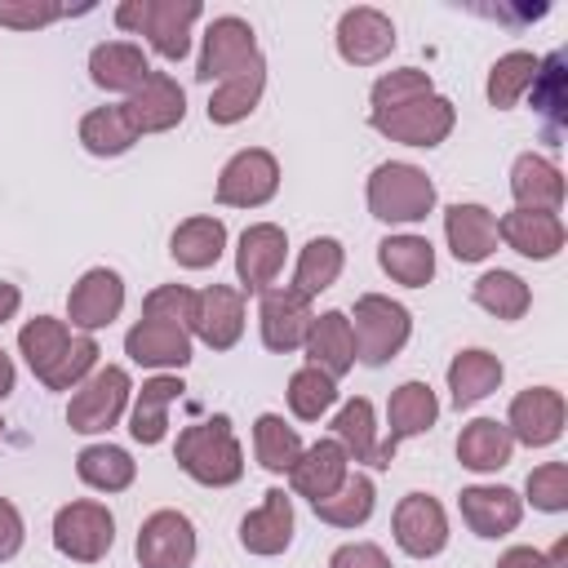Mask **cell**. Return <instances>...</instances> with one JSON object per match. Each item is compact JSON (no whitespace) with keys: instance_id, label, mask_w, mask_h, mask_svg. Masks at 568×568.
I'll use <instances>...</instances> for the list:
<instances>
[{"instance_id":"4dcf8cb0","label":"cell","mask_w":568,"mask_h":568,"mask_svg":"<svg viewBox=\"0 0 568 568\" xmlns=\"http://www.w3.org/2000/svg\"><path fill=\"white\" fill-rule=\"evenodd\" d=\"M377 266H382L395 284L422 288V284H430V275H435V248H430L426 235H386V240L377 244Z\"/></svg>"},{"instance_id":"d4e9b609","label":"cell","mask_w":568,"mask_h":568,"mask_svg":"<svg viewBox=\"0 0 568 568\" xmlns=\"http://www.w3.org/2000/svg\"><path fill=\"white\" fill-rule=\"evenodd\" d=\"M306 364H315L320 373H328L333 382L346 377L355 368V337H351V320L346 311H324L311 320V333L302 342Z\"/></svg>"},{"instance_id":"9c48e42d","label":"cell","mask_w":568,"mask_h":568,"mask_svg":"<svg viewBox=\"0 0 568 568\" xmlns=\"http://www.w3.org/2000/svg\"><path fill=\"white\" fill-rule=\"evenodd\" d=\"M120 111H124V120H129V129L142 138V133H169V129H178L182 124V115H186V93H182V84L169 75V71H151L124 102H120Z\"/></svg>"},{"instance_id":"c3c4849f","label":"cell","mask_w":568,"mask_h":568,"mask_svg":"<svg viewBox=\"0 0 568 568\" xmlns=\"http://www.w3.org/2000/svg\"><path fill=\"white\" fill-rule=\"evenodd\" d=\"M191 315H195V293L186 284H160L142 297V320H164L191 333Z\"/></svg>"},{"instance_id":"277c9868","label":"cell","mask_w":568,"mask_h":568,"mask_svg":"<svg viewBox=\"0 0 568 568\" xmlns=\"http://www.w3.org/2000/svg\"><path fill=\"white\" fill-rule=\"evenodd\" d=\"M129 390H133V382H129V373H124L120 364L93 368V373L75 386V395H71V404H67V426L80 430V435L111 430V426L124 417V408H129Z\"/></svg>"},{"instance_id":"ee69618b","label":"cell","mask_w":568,"mask_h":568,"mask_svg":"<svg viewBox=\"0 0 568 568\" xmlns=\"http://www.w3.org/2000/svg\"><path fill=\"white\" fill-rule=\"evenodd\" d=\"M333 404H337V382L328 373H320L315 364H306L288 377V408L297 422H320Z\"/></svg>"},{"instance_id":"e0dca14e","label":"cell","mask_w":568,"mask_h":568,"mask_svg":"<svg viewBox=\"0 0 568 568\" xmlns=\"http://www.w3.org/2000/svg\"><path fill=\"white\" fill-rule=\"evenodd\" d=\"M191 333L209 346V351H231L244 333V293L231 284H209L195 293V315H191Z\"/></svg>"},{"instance_id":"f6af8a7d","label":"cell","mask_w":568,"mask_h":568,"mask_svg":"<svg viewBox=\"0 0 568 568\" xmlns=\"http://www.w3.org/2000/svg\"><path fill=\"white\" fill-rule=\"evenodd\" d=\"M564 53L537 58V75H532V111H541L555 129L568 120V71H564Z\"/></svg>"},{"instance_id":"8d00e7d4","label":"cell","mask_w":568,"mask_h":568,"mask_svg":"<svg viewBox=\"0 0 568 568\" xmlns=\"http://www.w3.org/2000/svg\"><path fill=\"white\" fill-rule=\"evenodd\" d=\"M373 501H377L373 479H368L364 470H351V475L337 484V493H328L324 501H311V506H315V515H320L324 524H333V528H359V524L373 515Z\"/></svg>"},{"instance_id":"f35d334b","label":"cell","mask_w":568,"mask_h":568,"mask_svg":"<svg viewBox=\"0 0 568 568\" xmlns=\"http://www.w3.org/2000/svg\"><path fill=\"white\" fill-rule=\"evenodd\" d=\"M470 297H475V306H484L497 320H519L532 306V293L515 271H484L470 284Z\"/></svg>"},{"instance_id":"ab89813d","label":"cell","mask_w":568,"mask_h":568,"mask_svg":"<svg viewBox=\"0 0 568 568\" xmlns=\"http://www.w3.org/2000/svg\"><path fill=\"white\" fill-rule=\"evenodd\" d=\"M253 453H257V462L271 475H288L293 462L302 457V439H297V430L280 413H262L253 422Z\"/></svg>"},{"instance_id":"6da1fadb","label":"cell","mask_w":568,"mask_h":568,"mask_svg":"<svg viewBox=\"0 0 568 568\" xmlns=\"http://www.w3.org/2000/svg\"><path fill=\"white\" fill-rule=\"evenodd\" d=\"M178 466L204 484V488H231L240 484L244 475V448L231 430V417L226 413H213L209 422H195L178 435V448H173Z\"/></svg>"},{"instance_id":"11a10c76","label":"cell","mask_w":568,"mask_h":568,"mask_svg":"<svg viewBox=\"0 0 568 568\" xmlns=\"http://www.w3.org/2000/svg\"><path fill=\"white\" fill-rule=\"evenodd\" d=\"M18 306H22V293H18V284L0 280V324H4V320H13V315H18Z\"/></svg>"},{"instance_id":"f546056e","label":"cell","mask_w":568,"mask_h":568,"mask_svg":"<svg viewBox=\"0 0 568 568\" xmlns=\"http://www.w3.org/2000/svg\"><path fill=\"white\" fill-rule=\"evenodd\" d=\"M510 453H515V439H510L506 422L475 417V422H466L462 435H457V462H462L466 470H475V475L501 470V466L510 462Z\"/></svg>"},{"instance_id":"f5cc1de1","label":"cell","mask_w":568,"mask_h":568,"mask_svg":"<svg viewBox=\"0 0 568 568\" xmlns=\"http://www.w3.org/2000/svg\"><path fill=\"white\" fill-rule=\"evenodd\" d=\"M22 537H27V528H22L18 506H13L9 497H0V564L22 550Z\"/></svg>"},{"instance_id":"9f6ffc18","label":"cell","mask_w":568,"mask_h":568,"mask_svg":"<svg viewBox=\"0 0 568 568\" xmlns=\"http://www.w3.org/2000/svg\"><path fill=\"white\" fill-rule=\"evenodd\" d=\"M13 359H9V351L0 346V399H9V390H13Z\"/></svg>"},{"instance_id":"8fae6325","label":"cell","mask_w":568,"mask_h":568,"mask_svg":"<svg viewBox=\"0 0 568 568\" xmlns=\"http://www.w3.org/2000/svg\"><path fill=\"white\" fill-rule=\"evenodd\" d=\"M564 417H568V404L555 386H528L510 399V413H506V430L515 444H528V448H546L564 435Z\"/></svg>"},{"instance_id":"4316f807","label":"cell","mask_w":568,"mask_h":568,"mask_svg":"<svg viewBox=\"0 0 568 568\" xmlns=\"http://www.w3.org/2000/svg\"><path fill=\"white\" fill-rule=\"evenodd\" d=\"M510 195H515V209L559 213V204H564V173H559L546 155L524 151V155L510 164Z\"/></svg>"},{"instance_id":"8992f818","label":"cell","mask_w":568,"mask_h":568,"mask_svg":"<svg viewBox=\"0 0 568 568\" xmlns=\"http://www.w3.org/2000/svg\"><path fill=\"white\" fill-rule=\"evenodd\" d=\"M368 124H373L382 138L404 142V146H439V142L453 133L457 111H453L448 98L430 93V98L404 102V106H395V111H377V115H368Z\"/></svg>"},{"instance_id":"f907efd6","label":"cell","mask_w":568,"mask_h":568,"mask_svg":"<svg viewBox=\"0 0 568 568\" xmlns=\"http://www.w3.org/2000/svg\"><path fill=\"white\" fill-rule=\"evenodd\" d=\"M67 9L62 4H49V0H0V27H13V31H36V27H49L58 22Z\"/></svg>"},{"instance_id":"e575fe53","label":"cell","mask_w":568,"mask_h":568,"mask_svg":"<svg viewBox=\"0 0 568 568\" xmlns=\"http://www.w3.org/2000/svg\"><path fill=\"white\" fill-rule=\"evenodd\" d=\"M262 89H266V62H253L248 71L222 80V84L213 89V98H209L204 111H209L213 124H240V120H248L253 106L262 102Z\"/></svg>"},{"instance_id":"7402d4cb","label":"cell","mask_w":568,"mask_h":568,"mask_svg":"<svg viewBox=\"0 0 568 568\" xmlns=\"http://www.w3.org/2000/svg\"><path fill=\"white\" fill-rule=\"evenodd\" d=\"M124 355L142 368H186L191 364V333L164 320H138L124 333Z\"/></svg>"},{"instance_id":"b9f144b4","label":"cell","mask_w":568,"mask_h":568,"mask_svg":"<svg viewBox=\"0 0 568 568\" xmlns=\"http://www.w3.org/2000/svg\"><path fill=\"white\" fill-rule=\"evenodd\" d=\"M133 142H138V133L129 129V120H124L120 106H93L80 120V146L89 155H102V160L106 155H124Z\"/></svg>"},{"instance_id":"2e32d148","label":"cell","mask_w":568,"mask_h":568,"mask_svg":"<svg viewBox=\"0 0 568 568\" xmlns=\"http://www.w3.org/2000/svg\"><path fill=\"white\" fill-rule=\"evenodd\" d=\"M120 311H124V280H120L111 266L84 271V275L71 284V293H67V320H71L75 328H84V333L106 328Z\"/></svg>"},{"instance_id":"7a4b0ae2","label":"cell","mask_w":568,"mask_h":568,"mask_svg":"<svg viewBox=\"0 0 568 568\" xmlns=\"http://www.w3.org/2000/svg\"><path fill=\"white\" fill-rule=\"evenodd\" d=\"M435 209V182L426 178V169L404 164V160H386L373 169L368 178V213L377 222L390 226H408L422 222Z\"/></svg>"},{"instance_id":"7dc6e473","label":"cell","mask_w":568,"mask_h":568,"mask_svg":"<svg viewBox=\"0 0 568 568\" xmlns=\"http://www.w3.org/2000/svg\"><path fill=\"white\" fill-rule=\"evenodd\" d=\"M430 93H435V84H430L426 71H417V67L386 71V75H377V84H373V115H377V111H395V106L417 102V98H430Z\"/></svg>"},{"instance_id":"83f0119b","label":"cell","mask_w":568,"mask_h":568,"mask_svg":"<svg viewBox=\"0 0 568 568\" xmlns=\"http://www.w3.org/2000/svg\"><path fill=\"white\" fill-rule=\"evenodd\" d=\"M146 75H151V62L129 40H106V44H98L89 53V80L98 89H106V93H124L129 98Z\"/></svg>"},{"instance_id":"d590c367","label":"cell","mask_w":568,"mask_h":568,"mask_svg":"<svg viewBox=\"0 0 568 568\" xmlns=\"http://www.w3.org/2000/svg\"><path fill=\"white\" fill-rule=\"evenodd\" d=\"M75 475L98 493H124L133 484V475H138V462L120 444H89L75 457Z\"/></svg>"},{"instance_id":"7bdbcfd3","label":"cell","mask_w":568,"mask_h":568,"mask_svg":"<svg viewBox=\"0 0 568 568\" xmlns=\"http://www.w3.org/2000/svg\"><path fill=\"white\" fill-rule=\"evenodd\" d=\"M532 75H537V58H532V53H524V49H515V53H501V58L493 62V71H488V84H484V93H488V106H497V111H510V106H515V102L528 93Z\"/></svg>"},{"instance_id":"db71d44e","label":"cell","mask_w":568,"mask_h":568,"mask_svg":"<svg viewBox=\"0 0 568 568\" xmlns=\"http://www.w3.org/2000/svg\"><path fill=\"white\" fill-rule=\"evenodd\" d=\"M497 568H550V564H546V555L532 550V546H510V550L497 559Z\"/></svg>"},{"instance_id":"52a82bcc","label":"cell","mask_w":568,"mask_h":568,"mask_svg":"<svg viewBox=\"0 0 568 568\" xmlns=\"http://www.w3.org/2000/svg\"><path fill=\"white\" fill-rule=\"evenodd\" d=\"M253 62H262L253 27H248L244 18H235V13L213 18L209 31H204V49H200V67H195V75H200L204 84H213V80L222 84V80L248 71Z\"/></svg>"},{"instance_id":"d6a6232c","label":"cell","mask_w":568,"mask_h":568,"mask_svg":"<svg viewBox=\"0 0 568 568\" xmlns=\"http://www.w3.org/2000/svg\"><path fill=\"white\" fill-rule=\"evenodd\" d=\"M342 266H346V248H342V240H333V235H315L302 253H297V266H293V293L297 297H320L324 288H333L337 284V275H342Z\"/></svg>"},{"instance_id":"d6986e66","label":"cell","mask_w":568,"mask_h":568,"mask_svg":"<svg viewBox=\"0 0 568 568\" xmlns=\"http://www.w3.org/2000/svg\"><path fill=\"white\" fill-rule=\"evenodd\" d=\"M311 320H315V315H311V302L297 297L293 288H266V293H262L257 324H262L266 351H275V355L297 351V346L306 342V333H311Z\"/></svg>"},{"instance_id":"ffe728a7","label":"cell","mask_w":568,"mask_h":568,"mask_svg":"<svg viewBox=\"0 0 568 568\" xmlns=\"http://www.w3.org/2000/svg\"><path fill=\"white\" fill-rule=\"evenodd\" d=\"M288 541H293V501L284 488H266L262 506L240 519V546L248 555L271 559V555H284Z\"/></svg>"},{"instance_id":"bcb514c9","label":"cell","mask_w":568,"mask_h":568,"mask_svg":"<svg viewBox=\"0 0 568 568\" xmlns=\"http://www.w3.org/2000/svg\"><path fill=\"white\" fill-rule=\"evenodd\" d=\"M98 342H93V333H71V342H67V351L58 355V364L40 377L49 390H71V386H80L93 368H98Z\"/></svg>"},{"instance_id":"484cf974","label":"cell","mask_w":568,"mask_h":568,"mask_svg":"<svg viewBox=\"0 0 568 568\" xmlns=\"http://www.w3.org/2000/svg\"><path fill=\"white\" fill-rule=\"evenodd\" d=\"M444 240L457 262H484L497 253V217L484 204H448L444 209Z\"/></svg>"},{"instance_id":"7c38bea8","label":"cell","mask_w":568,"mask_h":568,"mask_svg":"<svg viewBox=\"0 0 568 568\" xmlns=\"http://www.w3.org/2000/svg\"><path fill=\"white\" fill-rule=\"evenodd\" d=\"M390 528H395V546L404 555H413V559H430V555H439L448 546V515L430 493L399 497Z\"/></svg>"},{"instance_id":"60d3db41","label":"cell","mask_w":568,"mask_h":568,"mask_svg":"<svg viewBox=\"0 0 568 568\" xmlns=\"http://www.w3.org/2000/svg\"><path fill=\"white\" fill-rule=\"evenodd\" d=\"M67 342H71V328L62 320H53V315H36V320H27L18 328V351H22V359L31 364L36 377H44L58 364V355L67 351Z\"/></svg>"},{"instance_id":"74e56055","label":"cell","mask_w":568,"mask_h":568,"mask_svg":"<svg viewBox=\"0 0 568 568\" xmlns=\"http://www.w3.org/2000/svg\"><path fill=\"white\" fill-rule=\"evenodd\" d=\"M333 439L346 448L351 462H364V466H377V470H382V462H377L373 404H368L364 395H355V399H346V404L337 408V417H333Z\"/></svg>"},{"instance_id":"6f0895ef","label":"cell","mask_w":568,"mask_h":568,"mask_svg":"<svg viewBox=\"0 0 568 568\" xmlns=\"http://www.w3.org/2000/svg\"><path fill=\"white\" fill-rule=\"evenodd\" d=\"M0 426H4V422H0Z\"/></svg>"},{"instance_id":"603a6c76","label":"cell","mask_w":568,"mask_h":568,"mask_svg":"<svg viewBox=\"0 0 568 568\" xmlns=\"http://www.w3.org/2000/svg\"><path fill=\"white\" fill-rule=\"evenodd\" d=\"M351 475V457L337 439H315L311 448H302V457L288 470V484L297 497L306 501H324L328 493H337V484Z\"/></svg>"},{"instance_id":"30bf717a","label":"cell","mask_w":568,"mask_h":568,"mask_svg":"<svg viewBox=\"0 0 568 568\" xmlns=\"http://www.w3.org/2000/svg\"><path fill=\"white\" fill-rule=\"evenodd\" d=\"M138 564L142 568H191L195 564V524L182 510H155L138 528Z\"/></svg>"},{"instance_id":"836d02e7","label":"cell","mask_w":568,"mask_h":568,"mask_svg":"<svg viewBox=\"0 0 568 568\" xmlns=\"http://www.w3.org/2000/svg\"><path fill=\"white\" fill-rule=\"evenodd\" d=\"M222 248H226V226H222V217H186V222H178V231L169 235V253H173V262L186 266V271L213 266V262L222 257Z\"/></svg>"},{"instance_id":"3957f363","label":"cell","mask_w":568,"mask_h":568,"mask_svg":"<svg viewBox=\"0 0 568 568\" xmlns=\"http://www.w3.org/2000/svg\"><path fill=\"white\" fill-rule=\"evenodd\" d=\"M346 320H351V337H355V359L368 368H382L386 359H395L413 333L408 311L382 293H364Z\"/></svg>"},{"instance_id":"f1b7e54d","label":"cell","mask_w":568,"mask_h":568,"mask_svg":"<svg viewBox=\"0 0 568 568\" xmlns=\"http://www.w3.org/2000/svg\"><path fill=\"white\" fill-rule=\"evenodd\" d=\"M501 377H506L501 359H497L493 351H484V346H470V351L453 355V364H448L453 408H475L484 395H493V390L501 386Z\"/></svg>"},{"instance_id":"cb8c5ba5","label":"cell","mask_w":568,"mask_h":568,"mask_svg":"<svg viewBox=\"0 0 568 568\" xmlns=\"http://www.w3.org/2000/svg\"><path fill=\"white\" fill-rule=\"evenodd\" d=\"M497 240H506L519 257L550 262L564 248V222L559 213H532V209H510L497 217Z\"/></svg>"},{"instance_id":"9a60e30c","label":"cell","mask_w":568,"mask_h":568,"mask_svg":"<svg viewBox=\"0 0 568 568\" xmlns=\"http://www.w3.org/2000/svg\"><path fill=\"white\" fill-rule=\"evenodd\" d=\"M284 257H288V240H284V226L275 222H253L244 235H240V248H235V275L244 284V293H266L275 284V275L284 271Z\"/></svg>"},{"instance_id":"ba28073f","label":"cell","mask_w":568,"mask_h":568,"mask_svg":"<svg viewBox=\"0 0 568 568\" xmlns=\"http://www.w3.org/2000/svg\"><path fill=\"white\" fill-rule=\"evenodd\" d=\"M280 191V160L262 146L235 151L217 173V204L226 209H262Z\"/></svg>"},{"instance_id":"681fc988","label":"cell","mask_w":568,"mask_h":568,"mask_svg":"<svg viewBox=\"0 0 568 568\" xmlns=\"http://www.w3.org/2000/svg\"><path fill=\"white\" fill-rule=\"evenodd\" d=\"M528 501L546 515H559L568 510V466L564 462H546L537 470H528V484H524Z\"/></svg>"},{"instance_id":"4fadbf2b","label":"cell","mask_w":568,"mask_h":568,"mask_svg":"<svg viewBox=\"0 0 568 568\" xmlns=\"http://www.w3.org/2000/svg\"><path fill=\"white\" fill-rule=\"evenodd\" d=\"M439 417V399L426 382H404L395 386L390 404H386V439H377V462L390 466L395 462V448L422 430H430Z\"/></svg>"},{"instance_id":"5bb4252c","label":"cell","mask_w":568,"mask_h":568,"mask_svg":"<svg viewBox=\"0 0 568 568\" xmlns=\"http://www.w3.org/2000/svg\"><path fill=\"white\" fill-rule=\"evenodd\" d=\"M390 49H395V22L382 9L359 4V9H346L337 18V53H342V62L377 67L382 58H390Z\"/></svg>"},{"instance_id":"ac0fdd59","label":"cell","mask_w":568,"mask_h":568,"mask_svg":"<svg viewBox=\"0 0 568 568\" xmlns=\"http://www.w3.org/2000/svg\"><path fill=\"white\" fill-rule=\"evenodd\" d=\"M462 506V519L475 537H506L519 528L524 519V497L506 484H475V488H462L457 497Z\"/></svg>"},{"instance_id":"816d5d0a","label":"cell","mask_w":568,"mask_h":568,"mask_svg":"<svg viewBox=\"0 0 568 568\" xmlns=\"http://www.w3.org/2000/svg\"><path fill=\"white\" fill-rule=\"evenodd\" d=\"M328 568H390V559L373 541H346L328 555Z\"/></svg>"},{"instance_id":"44dd1931","label":"cell","mask_w":568,"mask_h":568,"mask_svg":"<svg viewBox=\"0 0 568 568\" xmlns=\"http://www.w3.org/2000/svg\"><path fill=\"white\" fill-rule=\"evenodd\" d=\"M195 18H200V0H146L138 36H146V44L164 62H182L191 49V22Z\"/></svg>"},{"instance_id":"5b68a950","label":"cell","mask_w":568,"mask_h":568,"mask_svg":"<svg viewBox=\"0 0 568 568\" xmlns=\"http://www.w3.org/2000/svg\"><path fill=\"white\" fill-rule=\"evenodd\" d=\"M111 541H115V519L102 501H67L53 515V546L75 564L106 559Z\"/></svg>"},{"instance_id":"1f68e13d","label":"cell","mask_w":568,"mask_h":568,"mask_svg":"<svg viewBox=\"0 0 568 568\" xmlns=\"http://www.w3.org/2000/svg\"><path fill=\"white\" fill-rule=\"evenodd\" d=\"M182 390H186L182 377H169V373L142 382V390H138V399H133V413H129V435H133L138 444H160L164 430H169V404H173Z\"/></svg>"}]
</instances>
